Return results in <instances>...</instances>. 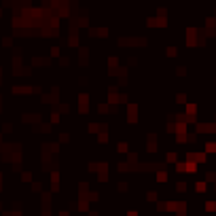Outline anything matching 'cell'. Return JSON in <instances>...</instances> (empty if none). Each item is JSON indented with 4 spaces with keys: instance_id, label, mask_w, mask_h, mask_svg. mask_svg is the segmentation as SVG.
Listing matches in <instances>:
<instances>
[{
    "instance_id": "8992f818",
    "label": "cell",
    "mask_w": 216,
    "mask_h": 216,
    "mask_svg": "<svg viewBox=\"0 0 216 216\" xmlns=\"http://www.w3.org/2000/svg\"><path fill=\"white\" fill-rule=\"evenodd\" d=\"M178 157H176V153H168V161H176Z\"/></svg>"
},
{
    "instance_id": "3957f363",
    "label": "cell",
    "mask_w": 216,
    "mask_h": 216,
    "mask_svg": "<svg viewBox=\"0 0 216 216\" xmlns=\"http://www.w3.org/2000/svg\"><path fill=\"white\" fill-rule=\"evenodd\" d=\"M186 172H189V174H195V172H197V163H193V161H186Z\"/></svg>"
},
{
    "instance_id": "52a82bcc",
    "label": "cell",
    "mask_w": 216,
    "mask_h": 216,
    "mask_svg": "<svg viewBox=\"0 0 216 216\" xmlns=\"http://www.w3.org/2000/svg\"><path fill=\"white\" fill-rule=\"evenodd\" d=\"M127 216H138V212H127Z\"/></svg>"
},
{
    "instance_id": "7a4b0ae2",
    "label": "cell",
    "mask_w": 216,
    "mask_h": 216,
    "mask_svg": "<svg viewBox=\"0 0 216 216\" xmlns=\"http://www.w3.org/2000/svg\"><path fill=\"white\" fill-rule=\"evenodd\" d=\"M195 191H197V193H206V191H208V182H206V180H199V182L195 184Z\"/></svg>"
},
{
    "instance_id": "6da1fadb",
    "label": "cell",
    "mask_w": 216,
    "mask_h": 216,
    "mask_svg": "<svg viewBox=\"0 0 216 216\" xmlns=\"http://www.w3.org/2000/svg\"><path fill=\"white\" fill-rule=\"evenodd\" d=\"M127 117H129V121H138V106L136 104L127 106Z\"/></svg>"
},
{
    "instance_id": "5b68a950",
    "label": "cell",
    "mask_w": 216,
    "mask_h": 216,
    "mask_svg": "<svg viewBox=\"0 0 216 216\" xmlns=\"http://www.w3.org/2000/svg\"><path fill=\"white\" fill-rule=\"evenodd\" d=\"M157 180H159V182H165V180H168V174H165V172H159V174H157Z\"/></svg>"
},
{
    "instance_id": "277c9868",
    "label": "cell",
    "mask_w": 216,
    "mask_h": 216,
    "mask_svg": "<svg viewBox=\"0 0 216 216\" xmlns=\"http://www.w3.org/2000/svg\"><path fill=\"white\" fill-rule=\"evenodd\" d=\"M206 212H216V204L214 201H206Z\"/></svg>"
}]
</instances>
